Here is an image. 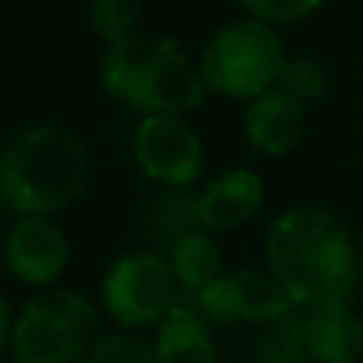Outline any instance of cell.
Instances as JSON below:
<instances>
[{
    "instance_id": "obj_1",
    "label": "cell",
    "mask_w": 363,
    "mask_h": 363,
    "mask_svg": "<svg viewBox=\"0 0 363 363\" xmlns=\"http://www.w3.org/2000/svg\"><path fill=\"white\" fill-rule=\"evenodd\" d=\"M271 274L296 306L347 303L360 284V255L347 226L325 207H290L268 230Z\"/></svg>"
},
{
    "instance_id": "obj_2",
    "label": "cell",
    "mask_w": 363,
    "mask_h": 363,
    "mask_svg": "<svg viewBox=\"0 0 363 363\" xmlns=\"http://www.w3.org/2000/svg\"><path fill=\"white\" fill-rule=\"evenodd\" d=\"M89 182L83 144L70 131L38 125L23 131L0 157V201L26 217L70 207Z\"/></svg>"
},
{
    "instance_id": "obj_3",
    "label": "cell",
    "mask_w": 363,
    "mask_h": 363,
    "mask_svg": "<svg viewBox=\"0 0 363 363\" xmlns=\"http://www.w3.org/2000/svg\"><path fill=\"white\" fill-rule=\"evenodd\" d=\"M284 42L268 23L245 19L220 29L201 55V77L211 89L236 99H255L277 86L284 70Z\"/></svg>"
},
{
    "instance_id": "obj_4",
    "label": "cell",
    "mask_w": 363,
    "mask_h": 363,
    "mask_svg": "<svg viewBox=\"0 0 363 363\" xmlns=\"http://www.w3.org/2000/svg\"><path fill=\"white\" fill-rule=\"evenodd\" d=\"M96 309L74 290H48L26 303L13 325V347L26 363H70L96 345Z\"/></svg>"
},
{
    "instance_id": "obj_5",
    "label": "cell",
    "mask_w": 363,
    "mask_h": 363,
    "mask_svg": "<svg viewBox=\"0 0 363 363\" xmlns=\"http://www.w3.org/2000/svg\"><path fill=\"white\" fill-rule=\"evenodd\" d=\"M176 271L166 258L138 252L112 264L102 284V300L121 325H160L176 306Z\"/></svg>"
},
{
    "instance_id": "obj_6",
    "label": "cell",
    "mask_w": 363,
    "mask_h": 363,
    "mask_svg": "<svg viewBox=\"0 0 363 363\" xmlns=\"http://www.w3.org/2000/svg\"><path fill=\"white\" fill-rule=\"evenodd\" d=\"M134 157L150 179L188 188L204 169L201 140L179 115H147L134 134Z\"/></svg>"
},
{
    "instance_id": "obj_7",
    "label": "cell",
    "mask_w": 363,
    "mask_h": 363,
    "mask_svg": "<svg viewBox=\"0 0 363 363\" xmlns=\"http://www.w3.org/2000/svg\"><path fill=\"white\" fill-rule=\"evenodd\" d=\"M198 296V306L213 322H268L294 309L296 303L274 274L264 271H230L211 281Z\"/></svg>"
},
{
    "instance_id": "obj_8",
    "label": "cell",
    "mask_w": 363,
    "mask_h": 363,
    "mask_svg": "<svg viewBox=\"0 0 363 363\" xmlns=\"http://www.w3.org/2000/svg\"><path fill=\"white\" fill-rule=\"evenodd\" d=\"M204 89L201 70L182 55L179 45H172L125 102L144 115H182L204 102Z\"/></svg>"
},
{
    "instance_id": "obj_9",
    "label": "cell",
    "mask_w": 363,
    "mask_h": 363,
    "mask_svg": "<svg viewBox=\"0 0 363 363\" xmlns=\"http://www.w3.org/2000/svg\"><path fill=\"white\" fill-rule=\"evenodd\" d=\"M67 239L45 217H26L10 230L4 242V258L13 277L23 284H51L67 264Z\"/></svg>"
},
{
    "instance_id": "obj_10",
    "label": "cell",
    "mask_w": 363,
    "mask_h": 363,
    "mask_svg": "<svg viewBox=\"0 0 363 363\" xmlns=\"http://www.w3.org/2000/svg\"><path fill=\"white\" fill-rule=\"evenodd\" d=\"M264 201V182L252 169H233L201 191L198 223L201 230L230 233L249 223Z\"/></svg>"
},
{
    "instance_id": "obj_11",
    "label": "cell",
    "mask_w": 363,
    "mask_h": 363,
    "mask_svg": "<svg viewBox=\"0 0 363 363\" xmlns=\"http://www.w3.org/2000/svg\"><path fill=\"white\" fill-rule=\"evenodd\" d=\"M306 131V112L303 102L287 96L284 89H268L255 96L252 106L245 108V134L252 147L268 157H284L303 140Z\"/></svg>"
},
{
    "instance_id": "obj_12",
    "label": "cell",
    "mask_w": 363,
    "mask_h": 363,
    "mask_svg": "<svg viewBox=\"0 0 363 363\" xmlns=\"http://www.w3.org/2000/svg\"><path fill=\"white\" fill-rule=\"evenodd\" d=\"M306 347L315 363H357L363 354V322L347 303L309 306Z\"/></svg>"
},
{
    "instance_id": "obj_13",
    "label": "cell",
    "mask_w": 363,
    "mask_h": 363,
    "mask_svg": "<svg viewBox=\"0 0 363 363\" xmlns=\"http://www.w3.org/2000/svg\"><path fill=\"white\" fill-rule=\"evenodd\" d=\"M172 38L153 35V32H131L108 45V55L102 61V83L121 102L134 93L140 80L150 74V67L172 48Z\"/></svg>"
},
{
    "instance_id": "obj_14",
    "label": "cell",
    "mask_w": 363,
    "mask_h": 363,
    "mask_svg": "<svg viewBox=\"0 0 363 363\" xmlns=\"http://www.w3.org/2000/svg\"><path fill=\"white\" fill-rule=\"evenodd\" d=\"M153 351H157V363H217V347L207 335V325L198 313L179 303L160 322Z\"/></svg>"
},
{
    "instance_id": "obj_15",
    "label": "cell",
    "mask_w": 363,
    "mask_h": 363,
    "mask_svg": "<svg viewBox=\"0 0 363 363\" xmlns=\"http://www.w3.org/2000/svg\"><path fill=\"white\" fill-rule=\"evenodd\" d=\"M252 357L255 363H309L306 313L294 306L277 319L258 322V332L252 338Z\"/></svg>"
},
{
    "instance_id": "obj_16",
    "label": "cell",
    "mask_w": 363,
    "mask_h": 363,
    "mask_svg": "<svg viewBox=\"0 0 363 363\" xmlns=\"http://www.w3.org/2000/svg\"><path fill=\"white\" fill-rule=\"evenodd\" d=\"M169 264L176 271V281L191 294H201L211 281L220 277V249L207 233L191 230L169 245Z\"/></svg>"
},
{
    "instance_id": "obj_17",
    "label": "cell",
    "mask_w": 363,
    "mask_h": 363,
    "mask_svg": "<svg viewBox=\"0 0 363 363\" xmlns=\"http://www.w3.org/2000/svg\"><path fill=\"white\" fill-rule=\"evenodd\" d=\"M147 236L153 239H166V242H176L179 236L198 230V198L185 194V188H169V191H160L157 198L147 201Z\"/></svg>"
},
{
    "instance_id": "obj_18",
    "label": "cell",
    "mask_w": 363,
    "mask_h": 363,
    "mask_svg": "<svg viewBox=\"0 0 363 363\" xmlns=\"http://www.w3.org/2000/svg\"><path fill=\"white\" fill-rule=\"evenodd\" d=\"M277 89L294 96L296 102H319L328 93V77L313 57H287L284 70L277 77Z\"/></svg>"
},
{
    "instance_id": "obj_19",
    "label": "cell",
    "mask_w": 363,
    "mask_h": 363,
    "mask_svg": "<svg viewBox=\"0 0 363 363\" xmlns=\"http://www.w3.org/2000/svg\"><path fill=\"white\" fill-rule=\"evenodd\" d=\"M83 363H157V351L150 341L118 332L96 341Z\"/></svg>"
},
{
    "instance_id": "obj_20",
    "label": "cell",
    "mask_w": 363,
    "mask_h": 363,
    "mask_svg": "<svg viewBox=\"0 0 363 363\" xmlns=\"http://www.w3.org/2000/svg\"><path fill=\"white\" fill-rule=\"evenodd\" d=\"M93 29L106 42L131 35L140 19V0H93Z\"/></svg>"
},
{
    "instance_id": "obj_21",
    "label": "cell",
    "mask_w": 363,
    "mask_h": 363,
    "mask_svg": "<svg viewBox=\"0 0 363 363\" xmlns=\"http://www.w3.org/2000/svg\"><path fill=\"white\" fill-rule=\"evenodd\" d=\"M239 4L258 23L287 26V23H300L309 13H315L322 0H239Z\"/></svg>"
},
{
    "instance_id": "obj_22",
    "label": "cell",
    "mask_w": 363,
    "mask_h": 363,
    "mask_svg": "<svg viewBox=\"0 0 363 363\" xmlns=\"http://www.w3.org/2000/svg\"><path fill=\"white\" fill-rule=\"evenodd\" d=\"M6 335H10V315H6V303L0 296V347L6 345Z\"/></svg>"
},
{
    "instance_id": "obj_23",
    "label": "cell",
    "mask_w": 363,
    "mask_h": 363,
    "mask_svg": "<svg viewBox=\"0 0 363 363\" xmlns=\"http://www.w3.org/2000/svg\"><path fill=\"white\" fill-rule=\"evenodd\" d=\"M360 284H363V255H360Z\"/></svg>"
},
{
    "instance_id": "obj_24",
    "label": "cell",
    "mask_w": 363,
    "mask_h": 363,
    "mask_svg": "<svg viewBox=\"0 0 363 363\" xmlns=\"http://www.w3.org/2000/svg\"><path fill=\"white\" fill-rule=\"evenodd\" d=\"M13 363H26V360H19V357H16V360H13Z\"/></svg>"
}]
</instances>
